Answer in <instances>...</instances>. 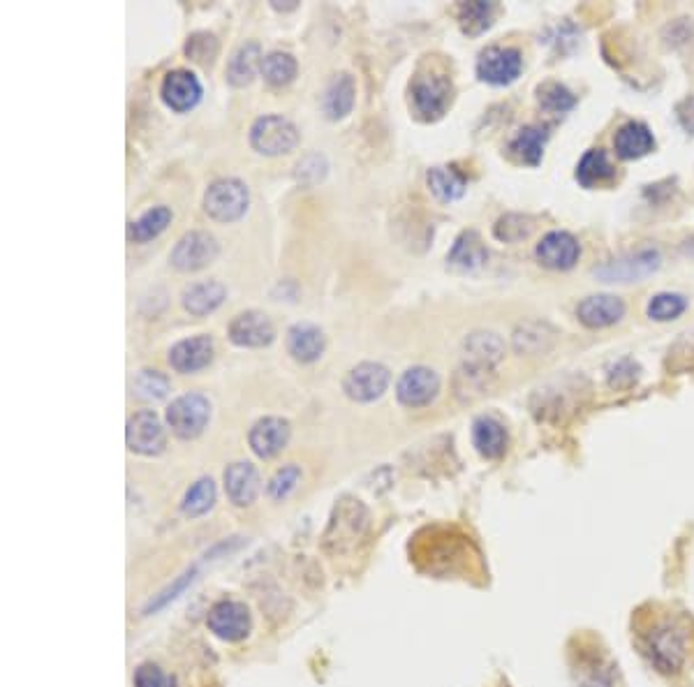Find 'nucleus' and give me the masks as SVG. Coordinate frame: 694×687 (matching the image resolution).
<instances>
[{"label":"nucleus","mask_w":694,"mask_h":687,"mask_svg":"<svg viewBox=\"0 0 694 687\" xmlns=\"http://www.w3.org/2000/svg\"><path fill=\"white\" fill-rule=\"evenodd\" d=\"M646 653L651 662L664 674L678 671L688 655V637L676 620H662L646 637Z\"/></svg>","instance_id":"nucleus-1"},{"label":"nucleus","mask_w":694,"mask_h":687,"mask_svg":"<svg viewBox=\"0 0 694 687\" xmlns=\"http://www.w3.org/2000/svg\"><path fill=\"white\" fill-rule=\"evenodd\" d=\"M662 255L655 248H639L634 253L620 255L616 260H609L593 273L602 283H639L660 269Z\"/></svg>","instance_id":"nucleus-2"},{"label":"nucleus","mask_w":694,"mask_h":687,"mask_svg":"<svg viewBox=\"0 0 694 687\" xmlns=\"http://www.w3.org/2000/svg\"><path fill=\"white\" fill-rule=\"evenodd\" d=\"M248 188L239 179L213 181L204 195V211L218 223H234L248 211Z\"/></svg>","instance_id":"nucleus-3"},{"label":"nucleus","mask_w":694,"mask_h":687,"mask_svg":"<svg viewBox=\"0 0 694 687\" xmlns=\"http://www.w3.org/2000/svg\"><path fill=\"white\" fill-rule=\"evenodd\" d=\"M412 105L424 121H438L452 105L454 86L445 75H419L410 86Z\"/></svg>","instance_id":"nucleus-4"},{"label":"nucleus","mask_w":694,"mask_h":687,"mask_svg":"<svg viewBox=\"0 0 694 687\" xmlns=\"http://www.w3.org/2000/svg\"><path fill=\"white\" fill-rule=\"evenodd\" d=\"M250 144L262 155H283L299 144V130L283 116H262L250 128Z\"/></svg>","instance_id":"nucleus-5"},{"label":"nucleus","mask_w":694,"mask_h":687,"mask_svg":"<svg viewBox=\"0 0 694 687\" xmlns=\"http://www.w3.org/2000/svg\"><path fill=\"white\" fill-rule=\"evenodd\" d=\"M211 417V405L202 394H183L167 408V424L183 440H193L204 431Z\"/></svg>","instance_id":"nucleus-6"},{"label":"nucleus","mask_w":694,"mask_h":687,"mask_svg":"<svg viewBox=\"0 0 694 687\" xmlns=\"http://www.w3.org/2000/svg\"><path fill=\"white\" fill-rule=\"evenodd\" d=\"M218 257V241L216 236L209 232H188L183 234L176 246L172 248V255H169V262L172 267L179 271H199Z\"/></svg>","instance_id":"nucleus-7"},{"label":"nucleus","mask_w":694,"mask_h":687,"mask_svg":"<svg viewBox=\"0 0 694 687\" xmlns=\"http://www.w3.org/2000/svg\"><path fill=\"white\" fill-rule=\"evenodd\" d=\"M389 368L375 361H364L350 368L343 380V391L347 398L357 403H371L375 398H380L389 387Z\"/></svg>","instance_id":"nucleus-8"},{"label":"nucleus","mask_w":694,"mask_h":687,"mask_svg":"<svg viewBox=\"0 0 694 687\" xmlns=\"http://www.w3.org/2000/svg\"><path fill=\"white\" fill-rule=\"evenodd\" d=\"M523 70V56L512 47H489L477 58V75L486 84L507 86L519 79Z\"/></svg>","instance_id":"nucleus-9"},{"label":"nucleus","mask_w":694,"mask_h":687,"mask_svg":"<svg viewBox=\"0 0 694 687\" xmlns=\"http://www.w3.org/2000/svg\"><path fill=\"white\" fill-rule=\"evenodd\" d=\"M440 378L438 373L426 366H412L401 375L396 384V396L405 408H424L438 396Z\"/></svg>","instance_id":"nucleus-10"},{"label":"nucleus","mask_w":694,"mask_h":687,"mask_svg":"<svg viewBox=\"0 0 694 687\" xmlns=\"http://www.w3.org/2000/svg\"><path fill=\"white\" fill-rule=\"evenodd\" d=\"M125 440H128V447L132 449V452L144 454V456L160 454L167 445L165 428H162L158 415L151 410H142L130 417L128 431H125Z\"/></svg>","instance_id":"nucleus-11"},{"label":"nucleus","mask_w":694,"mask_h":687,"mask_svg":"<svg viewBox=\"0 0 694 687\" xmlns=\"http://www.w3.org/2000/svg\"><path fill=\"white\" fill-rule=\"evenodd\" d=\"M535 255L542 267L553 271H567L579 262L581 246L570 232H560V229H556V232H549L537 243Z\"/></svg>","instance_id":"nucleus-12"},{"label":"nucleus","mask_w":694,"mask_h":687,"mask_svg":"<svg viewBox=\"0 0 694 687\" xmlns=\"http://www.w3.org/2000/svg\"><path fill=\"white\" fill-rule=\"evenodd\" d=\"M227 336L239 347H264L273 343L276 329H273L269 317L260 310H246V313H239L230 322Z\"/></svg>","instance_id":"nucleus-13"},{"label":"nucleus","mask_w":694,"mask_h":687,"mask_svg":"<svg viewBox=\"0 0 694 687\" xmlns=\"http://www.w3.org/2000/svg\"><path fill=\"white\" fill-rule=\"evenodd\" d=\"M209 630L223 641H241L250 632V613L241 602H220L206 618Z\"/></svg>","instance_id":"nucleus-14"},{"label":"nucleus","mask_w":694,"mask_h":687,"mask_svg":"<svg viewBox=\"0 0 694 687\" xmlns=\"http://www.w3.org/2000/svg\"><path fill=\"white\" fill-rule=\"evenodd\" d=\"M160 95L174 112H190L202 98V84L190 70H174L162 81Z\"/></svg>","instance_id":"nucleus-15"},{"label":"nucleus","mask_w":694,"mask_h":687,"mask_svg":"<svg viewBox=\"0 0 694 687\" xmlns=\"http://www.w3.org/2000/svg\"><path fill=\"white\" fill-rule=\"evenodd\" d=\"M625 301L614 297V294H593L586 297L577 306V317L583 327L604 329L623 320Z\"/></svg>","instance_id":"nucleus-16"},{"label":"nucleus","mask_w":694,"mask_h":687,"mask_svg":"<svg viewBox=\"0 0 694 687\" xmlns=\"http://www.w3.org/2000/svg\"><path fill=\"white\" fill-rule=\"evenodd\" d=\"M213 361V341L211 336H195L179 341L169 350V366L176 373H197Z\"/></svg>","instance_id":"nucleus-17"},{"label":"nucleus","mask_w":694,"mask_h":687,"mask_svg":"<svg viewBox=\"0 0 694 687\" xmlns=\"http://www.w3.org/2000/svg\"><path fill=\"white\" fill-rule=\"evenodd\" d=\"M290 440V424L280 417H264L250 428L248 442L260 458H273Z\"/></svg>","instance_id":"nucleus-18"},{"label":"nucleus","mask_w":694,"mask_h":687,"mask_svg":"<svg viewBox=\"0 0 694 687\" xmlns=\"http://www.w3.org/2000/svg\"><path fill=\"white\" fill-rule=\"evenodd\" d=\"M225 491L236 507L253 505L257 493H260V475H257L255 465L243 461L227 465Z\"/></svg>","instance_id":"nucleus-19"},{"label":"nucleus","mask_w":694,"mask_h":687,"mask_svg":"<svg viewBox=\"0 0 694 687\" xmlns=\"http://www.w3.org/2000/svg\"><path fill=\"white\" fill-rule=\"evenodd\" d=\"M558 331L551 327V324L540 322V320H528L521 322L519 327L514 329L512 334V345L519 354H526V357H537V354H546L556 345Z\"/></svg>","instance_id":"nucleus-20"},{"label":"nucleus","mask_w":694,"mask_h":687,"mask_svg":"<svg viewBox=\"0 0 694 687\" xmlns=\"http://www.w3.org/2000/svg\"><path fill=\"white\" fill-rule=\"evenodd\" d=\"M324 347H327V336L315 324L299 322L287 331V352L301 364H313L320 359Z\"/></svg>","instance_id":"nucleus-21"},{"label":"nucleus","mask_w":694,"mask_h":687,"mask_svg":"<svg viewBox=\"0 0 694 687\" xmlns=\"http://www.w3.org/2000/svg\"><path fill=\"white\" fill-rule=\"evenodd\" d=\"M465 364H475L482 368H491L500 364L505 357V343L493 331H475L463 341Z\"/></svg>","instance_id":"nucleus-22"},{"label":"nucleus","mask_w":694,"mask_h":687,"mask_svg":"<svg viewBox=\"0 0 694 687\" xmlns=\"http://www.w3.org/2000/svg\"><path fill=\"white\" fill-rule=\"evenodd\" d=\"M468 549L470 544L461 542V539H449V537H440V542H435L431 539V551H417V558H428V565L424 570L428 572H456V567L465 563V558H468Z\"/></svg>","instance_id":"nucleus-23"},{"label":"nucleus","mask_w":694,"mask_h":687,"mask_svg":"<svg viewBox=\"0 0 694 687\" xmlns=\"http://www.w3.org/2000/svg\"><path fill=\"white\" fill-rule=\"evenodd\" d=\"M614 149L618 153V158L639 160L655 149V137L646 123L630 121L616 132Z\"/></svg>","instance_id":"nucleus-24"},{"label":"nucleus","mask_w":694,"mask_h":687,"mask_svg":"<svg viewBox=\"0 0 694 687\" xmlns=\"http://www.w3.org/2000/svg\"><path fill=\"white\" fill-rule=\"evenodd\" d=\"M486 260H489V250H486L482 236L475 229H468V232H461L456 236L454 246L447 255L449 267H456L461 271H475L484 267Z\"/></svg>","instance_id":"nucleus-25"},{"label":"nucleus","mask_w":694,"mask_h":687,"mask_svg":"<svg viewBox=\"0 0 694 687\" xmlns=\"http://www.w3.org/2000/svg\"><path fill=\"white\" fill-rule=\"evenodd\" d=\"M227 297V290L223 283H218V280H204V283H195L190 285L186 292H183V308L188 310L190 315L195 317H204L213 313V310L220 308Z\"/></svg>","instance_id":"nucleus-26"},{"label":"nucleus","mask_w":694,"mask_h":687,"mask_svg":"<svg viewBox=\"0 0 694 687\" xmlns=\"http://www.w3.org/2000/svg\"><path fill=\"white\" fill-rule=\"evenodd\" d=\"M354 98H357V84H354L352 75H338L331 79L322 98V109L331 121H341L352 112Z\"/></svg>","instance_id":"nucleus-27"},{"label":"nucleus","mask_w":694,"mask_h":687,"mask_svg":"<svg viewBox=\"0 0 694 687\" xmlns=\"http://www.w3.org/2000/svg\"><path fill=\"white\" fill-rule=\"evenodd\" d=\"M472 442L484 458H500L507 452V428L493 417H479L472 424Z\"/></svg>","instance_id":"nucleus-28"},{"label":"nucleus","mask_w":694,"mask_h":687,"mask_svg":"<svg viewBox=\"0 0 694 687\" xmlns=\"http://www.w3.org/2000/svg\"><path fill=\"white\" fill-rule=\"evenodd\" d=\"M581 384H588V382L583 378H563L549 384V387L537 389V396L542 398L540 403L542 415L546 417V412H565L570 405H574V401L581 396V391H590V387L581 389Z\"/></svg>","instance_id":"nucleus-29"},{"label":"nucleus","mask_w":694,"mask_h":687,"mask_svg":"<svg viewBox=\"0 0 694 687\" xmlns=\"http://www.w3.org/2000/svg\"><path fill=\"white\" fill-rule=\"evenodd\" d=\"M262 49L257 42H246L241 44L239 49L234 51V56L230 58V65H227V81L234 88L248 86L250 81L255 79L257 70H262Z\"/></svg>","instance_id":"nucleus-30"},{"label":"nucleus","mask_w":694,"mask_h":687,"mask_svg":"<svg viewBox=\"0 0 694 687\" xmlns=\"http://www.w3.org/2000/svg\"><path fill=\"white\" fill-rule=\"evenodd\" d=\"M546 139H549V130L542 128V125H528V128H521L519 135L509 142V153L523 165L537 167L544 158Z\"/></svg>","instance_id":"nucleus-31"},{"label":"nucleus","mask_w":694,"mask_h":687,"mask_svg":"<svg viewBox=\"0 0 694 687\" xmlns=\"http://www.w3.org/2000/svg\"><path fill=\"white\" fill-rule=\"evenodd\" d=\"M616 167L611 165L609 155L602 149H590L583 153V158L577 165V181L583 188H595L604 186V183L614 181Z\"/></svg>","instance_id":"nucleus-32"},{"label":"nucleus","mask_w":694,"mask_h":687,"mask_svg":"<svg viewBox=\"0 0 694 687\" xmlns=\"http://www.w3.org/2000/svg\"><path fill=\"white\" fill-rule=\"evenodd\" d=\"M428 188L440 202H454V199L463 197L468 181L465 176L454 167H433L428 172Z\"/></svg>","instance_id":"nucleus-33"},{"label":"nucleus","mask_w":694,"mask_h":687,"mask_svg":"<svg viewBox=\"0 0 694 687\" xmlns=\"http://www.w3.org/2000/svg\"><path fill=\"white\" fill-rule=\"evenodd\" d=\"M493 384V371L491 368H482L475 364H465L454 375V391L461 398H475L482 396L484 391H489Z\"/></svg>","instance_id":"nucleus-34"},{"label":"nucleus","mask_w":694,"mask_h":687,"mask_svg":"<svg viewBox=\"0 0 694 687\" xmlns=\"http://www.w3.org/2000/svg\"><path fill=\"white\" fill-rule=\"evenodd\" d=\"M169 223H172V211H169L167 206H155V209L146 211L135 223H130L128 236L130 241L135 243H146L165 232Z\"/></svg>","instance_id":"nucleus-35"},{"label":"nucleus","mask_w":694,"mask_h":687,"mask_svg":"<svg viewBox=\"0 0 694 687\" xmlns=\"http://www.w3.org/2000/svg\"><path fill=\"white\" fill-rule=\"evenodd\" d=\"M299 72L297 58L287 51H271L262 61V75L271 86H287Z\"/></svg>","instance_id":"nucleus-36"},{"label":"nucleus","mask_w":694,"mask_h":687,"mask_svg":"<svg viewBox=\"0 0 694 687\" xmlns=\"http://www.w3.org/2000/svg\"><path fill=\"white\" fill-rule=\"evenodd\" d=\"M493 14H496V5L484 3V0H477V3H463L459 7V21L463 33L468 35H479L484 33L486 28H491L493 24Z\"/></svg>","instance_id":"nucleus-37"},{"label":"nucleus","mask_w":694,"mask_h":687,"mask_svg":"<svg viewBox=\"0 0 694 687\" xmlns=\"http://www.w3.org/2000/svg\"><path fill=\"white\" fill-rule=\"evenodd\" d=\"M213 502H216V484L209 477H202L186 491L181 509L186 516H202L213 507Z\"/></svg>","instance_id":"nucleus-38"},{"label":"nucleus","mask_w":694,"mask_h":687,"mask_svg":"<svg viewBox=\"0 0 694 687\" xmlns=\"http://www.w3.org/2000/svg\"><path fill=\"white\" fill-rule=\"evenodd\" d=\"M535 229V220L530 216H521V213H507V216L498 218V223L493 225V236L502 243H519L528 239Z\"/></svg>","instance_id":"nucleus-39"},{"label":"nucleus","mask_w":694,"mask_h":687,"mask_svg":"<svg viewBox=\"0 0 694 687\" xmlns=\"http://www.w3.org/2000/svg\"><path fill=\"white\" fill-rule=\"evenodd\" d=\"M688 310V299L676 292H662L648 301V317L655 322L678 320Z\"/></svg>","instance_id":"nucleus-40"},{"label":"nucleus","mask_w":694,"mask_h":687,"mask_svg":"<svg viewBox=\"0 0 694 687\" xmlns=\"http://www.w3.org/2000/svg\"><path fill=\"white\" fill-rule=\"evenodd\" d=\"M537 100H540V107L549 114H565L577 105V98L563 84H558V81H549V84L537 88Z\"/></svg>","instance_id":"nucleus-41"},{"label":"nucleus","mask_w":694,"mask_h":687,"mask_svg":"<svg viewBox=\"0 0 694 687\" xmlns=\"http://www.w3.org/2000/svg\"><path fill=\"white\" fill-rule=\"evenodd\" d=\"M132 389H135V396L142 398V401H160L169 394V380L167 375H162L160 371H139L135 382H132Z\"/></svg>","instance_id":"nucleus-42"},{"label":"nucleus","mask_w":694,"mask_h":687,"mask_svg":"<svg viewBox=\"0 0 694 687\" xmlns=\"http://www.w3.org/2000/svg\"><path fill=\"white\" fill-rule=\"evenodd\" d=\"M667 368L671 373L694 371V329L685 331V334L669 347Z\"/></svg>","instance_id":"nucleus-43"},{"label":"nucleus","mask_w":694,"mask_h":687,"mask_svg":"<svg viewBox=\"0 0 694 687\" xmlns=\"http://www.w3.org/2000/svg\"><path fill=\"white\" fill-rule=\"evenodd\" d=\"M186 56L190 58V61L197 63V65H209L213 63V58L218 56V40H216V35H211V33H204V31H199V33H193L188 38L186 42Z\"/></svg>","instance_id":"nucleus-44"},{"label":"nucleus","mask_w":694,"mask_h":687,"mask_svg":"<svg viewBox=\"0 0 694 687\" xmlns=\"http://www.w3.org/2000/svg\"><path fill=\"white\" fill-rule=\"evenodd\" d=\"M327 169L329 165L324 155L308 153L297 162V172H294V176H297V181L304 188H313L324 179V176H327Z\"/></svg>","instance_id":"nucleus-45"},{"label":"nucleus","mask_w":694,"mask_h":687,"mask_svg":"<svg viewBox=\"0 0 694 687\" xmlns=\"http://www.w3.org/2000/svg\"><path fill=\"white\" fill-rule=\"evenodd\" d=\"M299 479H301V470H299V465H285V468H280L276 475L271 477V482H269V496L273 500H285L290 493L297 489V484H299Z\"/></svg>","instance_id":"nucleus-46"},{"label":"nucleus","mask_w":694,"mask_h":687,"mask_svg":"<svg viewBox=\"0 0 694 687\" xmlns=\"http://www.w3.org/2000/svg\"><path fill=\"white\" fill-rule=\"evenodd\" d=\"M641 378V368L634 359L625 357L618 359L614 366L609 368V387L614 389H630Z\"/></svg>","instance_id":"nucleus-47"},{"label":"nucleus","mask_w":694,"mask_h":687,"mask_svg":"<svg viewBox=\"0 0 694 687\" xmlns=\"http://www.w3.org/2000/svg\"><path fill=\"white\" fill-rule=\"evenodd\" d=\"M135 687H174V681L155 664H142L135 674Z\"/></svg>","instance_id":"nucleus-48"},{"label":"nucleus","mask_w":694,"mask_h":687,"mask_svg":"<svg viewBox=\"0 0 694 687\" xmlns=\"http://www.w3.org/2000/svg\"><path fill=\"white\" fill-rule=\"evenodd\" d=\"M676 116H678V123L683 125V130L694 135V95H688V98L678 102Z\"/></svg>","instance_id":"nucleus-49"}]
</instances>
